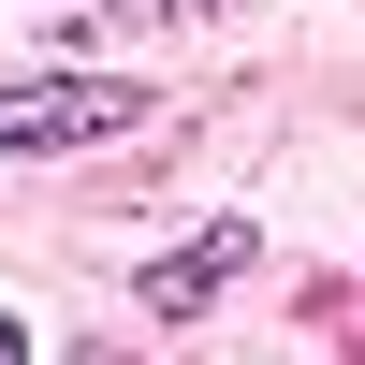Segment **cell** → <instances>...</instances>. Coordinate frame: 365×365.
<instances>
[{
  "mask_svg": "<svg viewBox=\"0 0 365 365\" xmlns=\"http://www.w3.org/2000/svg\"><path fill=\"white\" fill-rule=\"evenodd\" d=\"M132 117H146L132 73H0V146H15V161H44V146H103V132H132Z\"/></svg>",
  "mask_w": 365,
  "mask_h": 365,
  "instance_id": "obj_1",
  "label": "cell"
},
{
  "mask_svg": "<svg viewBox=\"0 0 365 365\" xmlns=\"http://www.w3.org/2000/svg\"><path fill=\"white\" fill-rule=\"evenodd\" d=\"M249 263H263V234H249V220H220V234H190V249H175L161 278H146V307H161V322H190V307H220V292L249 278Z\"/></svg>",
  "mask_w": 365,
  "mask_h": 365,
  "instance_id": "obj_2",
  "label": "cell"
},
{
  "mask_svg": "<svg viewBox=\"0 0 365 365\" xmlns=\"http://www.w3.org/2000/svg\"><path fill=\"white\" fill-rule=\"evenodd\" d=\"M103 29H132V15H220V0H88Z\"/></svg>",
  "mask_w": 365,
  "mask_h": 365,
  "instance_id": "obj_3",
  "label": "cell"
},
{
  "mask_svg": "<svg viewBox=\"0 0 365 365\" xmlns=\"http://www.w3.org/2000/svg\"><path fill=\"white\" fill-rule=\"evenodd\" d=\"M15 351H29V322H15V307H0V365H15Z\"/></svg>",
  "mask_w": 365,
  "mask_h": 365,
  "instance_id": "obj_4",
  "label": "cell"
}]
</instances>
